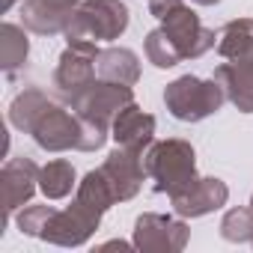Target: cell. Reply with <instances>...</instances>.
I'll list each match as a JSON object with an SVG mask.
<instances>
[{
    "label": "cell",
    "mask_w": 253,
    "mask_h": 253,
    "mask_svg": "<svg viewBox=\"0 0 253 253\" xmlns=\"http://www.w3.org/2000/svg\"><path fill=\"white\" fill-rule=\"evenodd\" d=\"M128 6L122 0H81L75 6L63 36L66 45L98 54V42H113L128 30Z\"/></svg>",
    "instance_id": "obj_1"
},
{
    "label": "cell",
    "mask_w": 253,
    "mask_h": 253,
    "mask_svg": "<svg viewBox=\"0 0 253 253\" xmlns=\"http://www.w3.org/2000/svg\"><path fill=\"white\" fill-rule=\"evenodd\" d=\"M143 167L146 176L152 179L155 194L176 197L185 188H191L197 176V152L188 140L170 137V140H155L143 152Z\"/></svg>",
    "instance_id": "obj_2"
},
{
    "label": "cell",
    "mask_w": 253,
    "mask_h": 253,
    "mask_svg": "<svg viewBox=\"0 0 253 253\" xmlns=\"http://www.w3.org/2000/svg\"><path fill=\"white\" fill-rule=\"evenodd\" d=\"M223 101H226L223 86L214 78L203 81L194 75H182L173 84H167V89H164V104H167L170 116L179 122H203L211 113H217L223 107Z\"/></svg>",
    "instance_id": "obj_3"
},
{
    "label": "cell",
    "mask_w": 253,
    "mask_h": 253,
    "mask_svg": "<svg viewBox=\"0 0 253 253\" xmlns=\"http://www.w3.org/2000/svg\"><path fill=\"white\" fill-rule=\"evenodd\" d=\"M134 101V89L128 84H113V81H89L81 92H75L69 98L72 110L84 119V122H92V125H101V128H110L116 113L122 107H128Z\"/></svg>",
    "instance_id": "obj_4"
},
{
    "label": "cell",
    "mask_w": 253,
    "mask_h": 253,
    "mask_svg": "<svg viewBox=\"0 0 253 253\" xmlns=\"http://www.w3.org/2000/svg\"><path fill=\"white\" fill-rule=\"evenodd\" d=\"M101 217L104 214L98 209H92L89 203L75 197L69 209H63V211L57 209L48 217V223H45L39 238L48 241V244H57V247H81V244H86L92 238V232L98 229Z\"/></svg>",
    "instance_id": "obj_5"
},
{
    "label": "cell",
    "mask_w": 253,
    "mask_h": 253,
    "mask_svg": "<svg viewBox=\"0 0 253 253\" xmlns=\"http://www.w3.org/2000/svg\"><path fill=\"white\" fill-rule=\"evenodd\" d=\"M191 229L182 217L146 211L134 220V250L140 253H182L188 247Z\"/></svg>",
    "instance_id": "obj_6"
},
{
    "label": "cell",
    "mask_w": 253,
    "mask_h": 253,
    "mask_svg": "<svg viewBox=\"0 0 253 253\" xmlns=\"http://www.w3.org/2000/svg\"><path fill=\"white\" fill-rule=\"evenodd\" d=\"M161 30L167 33V39L173 42V48L179 51L182 60L203 57L206 51L214 48V39H217V33L209 30L191 6H185V0L161 18Z\"/></svg>",
    "instance_id": "obj_7"
},
{
    "label": "cell",
    "mask_w": 253,
    "mask_h": 253,
    "mask_svg": "<svg viewBox=\"0 0 253 253\" xmlns=\"http://www.w3.org/2000/svg\"><path fill=\"white\" fill-rule=\"evenodd\" d=\"M30 137L45 152H84V122L78 113H69L60 104H51L30 128Z\"/></svg>",
    "instance_id": "obj_8"
},
{
    "label": "cell",
    "mask_w": 253,
    "mask_h": 253,
    "mask_svg": "<svg viewBox=\"0 0 253 253\" xmlns=\"http://www.w3.org/2000/svg\"><path fill=\"white\" fill-rule=\"evenodd\" d=\"M39 170L30 158H9L0 170V185H3V220H0V232L9 223V217L24 209V203L33 200L39 188Z\"/></svg>",
    "instance_id": "obj_9"
},
{
    "label": "cell",
    "mask_w": 253,
    "mask_h": 253,
    "mask_svg": "<svg viewBox=\"0 0 253 253\" xmlns=\"http://www.w3.org/2000/svg\"><path fill=\"white\" fill-rule=\"evenodd\" d=\"M116 197V203H125L137 197V191L143 188V176H146V167H143V152H134V149H125V146H116L104 164L98 167Z\"/></svg>",
    "instance_id": "obj_10"
},
{
    "label": "cell",
    "mask_w": 253,
    "mask_h": 253,
    "mask_svg": "<svg viewBox=\"0 0 253 253\" xmlns=\"http://www.w3.org/2000/svg\"><path fill=\"white\" fill-rule=\"evenodd\" d=\"M226 200H229V188L217 176H200L191 188H185L182 194L170 197L173 211L179 217H203V214H211V211L223 209Z\"/></svg>",
    "instance_id": "obj_11"
},
{
    "label": "cell",
    "mask_w": 253,
    "mask_h": 253,
    "mask_svg": "<svg viewBox=\"0 0 253 253\" xmlns=\"http://www.w3.org/2000/svg\"><path fill=\"white\" fill-rule=\"evenodd\" d=\"M110 137L116 140V146L134 149V152H146L155 143V116L140 110L137 101H131L128 107H122L110 125Z\"/></svg>",
    "instance_id": "obj_12"
},
{
    "label": "cell",
    "mask_w": 253,
    "mask_h": 253,
    "mask_svg": "<svg viewBox=\"0 0 253 253\" xmlns=\"http://www.w3.org/2000/svg\"><path fill=\"white\" fill-rule=\"evenodd\" d=\"M95 57L92 51H84V48H72L66 45V51L60 54V63L54 69V86L57 92L69 101L75 92H81L89 81H95Z\"/></svg>",
    "instance_id": "obj_13"
},
{
    "label": "cell",
    "mask_w": 253,
    "mask_h": 253,
    "mask_svg": "<svg viewBox=\"0 0 253 253\" xmlns=\"http://www.w3.org/2000/svg\"><path fill=\"white\" fill-rule=\"evenodd\" d=\"M95 75L101 81H113V84H128L134 86L140 81V57L131 48H101L95 57Z\"/></svg>",
    "instance_id": "obj_14"
},
{
    "label": "cell",
    "mask_w": 253,
    "mask_h": 253,
    "mask_svg": "<svg viewBox=\"0 0 253 253\" xmlns=\"http://www.w3.org/2000/svg\"><path fill=\"white\" fill-rule=\"evenodd\" d=\"M75 9H60L51 6L48 0H24L21 3V24L39 36H57L66 30L69 18Z\"/></svg>",
    "instance_id": "obj_15"
},
{
    "label": "cell",
    "mask_w": 253,
    "mask_h": 253,
    "mask_svg": "<svg viewBox=\"0 0 253 253\" xmlns=\"http://www.w3.org/2000/svg\"><path fill=\"white\" fill-rule=\"evenodd\" d=\"M214 81L223 86L226 101H232L241 113H253V75L238 63H220L214 69Z\"/></svg>",
    "instance_id": "obj_16"
},
{
    "label": "cell",
    "mask_w": 253,
    "mask_h": 253,
    "mask_svg": "<svg viewBox=\"0 0 253 253\" xmlns=\"http://www.w3.org/2000/svg\"><path fill=\"white\" fill-rule=\"evenodd\" d=\"M51 104H54V101H51L39 86H24V89L12 98V104H9V122H12V128L30 134L33 122H36Z\"/></svg>",
    "instance_id": "obj_17"
},
{
    "label": "cell",
    "mask_w": 253,
    "mask_h": 253,
    "mask_svg": "<svg viewBox=\"0 0 253 253\" xmlns=\"http://www.w3.org/2000/svg\"><path fill=\"white\" fill-rule=\"evenodd\" d=\"M24 30H27L24 24H12V21L0 27V69L6 75L18 72L30 54V39Z\"/></svg>",
    "instance_id": "obj_18"
},
{
    "label": "cell",
    "mask_w": 253,
    "mask_h": 253,
    "mask_svg": "<svg viewBox=\"0 0 253 253\" xmlns=\"http://www.w3.org/2000/svg\"><path fill=\"white\" fill-rule=\"evenodd\" d=\"M253 48V18H235L226 21L217 33V54L223 60H241Z\"/></svg>",
    "instance_id": "obj_19"
},
{
    "label": "cell",
    "mask_w": 253,
    "mask_h": 253,
    "mask_svg": "<svg viewBox=\"0 0 253 253\" xmlns=\"http://www.w3.org/2000/svg\"><path fill=\"white\" fill-rule=\"evenodd\" d=\"M78 188L75 182V167L72 161H48L42 170H39V191L48 197V200H66L72 191Z\"/></svg>",
    "instance_id": "obj_20"
},
{
    "label": "cell",
    "mask_w": 253,
    "mask_h": 253,
    "mask_svg": "<svg viewBox=\"0 0 253 253\" xmlns=\"http://www.w3.org/2000/svg\"><path fill=\"white\" fill-rule=\"evenodd\" d=\"M75 197H81L84 203H89V206L98 209L101 214H104L110 206H116V197H113V191H110V185H107V179H104L101 170H89V173L78 182Z\"/></svg>",
    "instance_id": "obj_21"
},
{
    "label": "cell",
    "mask_w": 253,
    "mask_h": 253,
    "mask_svg": "<svg viewBox=\"0 0 253 253\" xmlns=\"http://www.w3.org/2000/svg\"><path fill=\"white\" fill-rule=\"evenodd\" d=\"M143 51H146V57H149V63H152L155 69H173V66H179V63H182L179 51L173 48V42L167 39V33H164L161 27H155V30H149V33H146Z\"/></svg>",
    "instance_id": "obj_22"
},
{
    "label": "cell",
    "mask_w": 253,
    "mask_h": 253,
    "mask_svg": "<svg viewBox=\"0 0 253 253\" xmlns=\"http://www.w3.org/2000/svg\"><path fill=\"white\" fill-rule=\"evenodd\" d=\"M220 235L232 244H244L253 238V209L250 206H238L229 209L220 220Z\"/></svg>",
    "instance_id": "obj_23"
},
{
    "label": "cell",
    "mask_w": 253,
    "mask_h": 253,
    "mask_svg": "<svg viewBox=\"0 0 253 253\" xmlns=\"http://www.w3.org/2000/svg\"><path fill=\"white\" fill-rule=\"evenodd\" d=\"M54 211H57L54 206H24V209L15 211V223H18V229H21L24 235L39 238L42 229H45V223H48V217H51Z\"/></svg>",
    "instance_id": "obj_24"
},
{
    "label": "cell",
    "mask_w": 253,
    "mask_h": 253,
    "mask_svg": "<svg viewBox=\"0 0 253 253\" xmlns=\"http://www.w3.org/2000/svg\"><path fill=\"white\" fill-rule=\"evenodd\" d=\"M179 3H182V0H149V12L161 21V18H164L173 6H179Z\"/></svg>",
    "instance_id": "obj_25"
},
{
    "label": "cell",
    "mask_w": 253,
    "mask_h": 253,
    "mask_svg": "<svg viewBox=\"0 0 253 253\" xmlns=\"http://www.w3.org/2000/svg\"><path fill=\"white\" fill-rule=\"evenodd\" d=\"M229 63H238V66H241L244 72H250V75H253V48H250V51H247V54H244L241 60H229Z\"/></svg>",
    "instance_id": "obj_26"
},
{
    "label": "cell",
    "mask_w": 253,
    "mask_h": 253,
    "mask_svg": "<svg viewBox=\"0 0 253 253\" xmlns=\"http://www.w3.org/2000/svg\"><path fill=\"white\" fill-rule=\"evenodd\" d=\"M48 3H51V6H60V9H75L81 0H48Z\"/></svg>",
    "instance_id": "obj_27"
},
{
    "label": "cell",
    "mask_w": 253,
    "mask_h": 253,
    "mask_svg": "<svg viewBox=\"0 0 253 253\" xmlns=\"http://www.w3.org/2000/svg\"><path fill=\"white\" fill-rule=\"evenodd\" d=\"M191 3H197V6H214V3H220V0H191Z\"/></svg>",
    "instance_id": "obj_28"
},
{
    "label": "cell",
    "mask_w": 253,
    "mask_h": 253,
    "mask_svg": "<svg viewBox=\"0 0 253 253\" xmlns=\"http://www.w3.org/2000/svg\"><path fill=\"white\" fill-rule=\"evenodd\" d=\"M15 3H18V0H3V12H9V9H12Z\"/></svg>",
    "instance_id": "obj_29"
},
{
    "label": "cell",
    "mask_w": 253,
    "mask_h": 253,
    "mask_svg": "<svg viewBox=\"0 0 253 253\" xmlns=\"http://www.w3.org/2000/svg\"><path fill=\"white\" fill-rule=\"evenodd\" d=\"M250 209H253V197H250Z\"/></svg>",
    "instance_id": "obj_30"
},
{
    "label": "cell",
    "mask_w": 253,
    "mask_h": 253,
    "mask_svg": "<svg viewBox=\"0 0 253 253\" xmlns=\"http://www.w3.org/2000/svg\"><path fill=\"white\" fill-rule=\"evenodd\" d=\"M250 244H253V238H250Z\"/></svg>",
    "instance_id": "obj_31"
}]
</instances>
